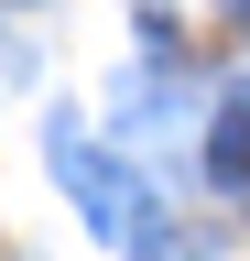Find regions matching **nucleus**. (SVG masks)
Instances as JSON below:
<instances>
[]
</instances>
